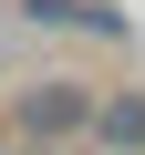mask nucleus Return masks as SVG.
Here are the masks:
<instances>
[{
    "label": "nucleus",
    "instance_id": "f257e3e1",
    "mask_svg": "<svg viewBox=\"0 0 145 155\" xmlns=\"http://www.w3.org/2000/svg\"><path fill=\"white\" fill-rule=\"evenodd\" d=\"M93 104H104L93 83H31V93H21V134H31L42 155H62L72 134H93Z\"/></svg>",
    "mask_w": 145,
    "mask_h": 155
},
{
    "label": "nucleus",
    "instance_id": "f03ea898",
    "mask_svg": "<svg viewBox=\"0 0 145 155\" xmlns=\"http://www.w3.org/2000/svg\"><path fill=\"white\" fill-rule=\"evenodd\" d=\"M93 145L145 155V93H104V104H93Z\"/></svg>",
    "mask_w": 145,
    "mask_h": 155
}]
</instances>
